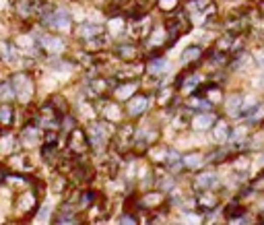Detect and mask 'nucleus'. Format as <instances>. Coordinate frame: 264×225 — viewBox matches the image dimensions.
<instances>
[{
  "label": "nucleus",
  "instance_id": "1",
  "mask_svg": "<svg viewBox=\"0 0 264 225\" xmlns=\"http://www.w3.org/2000/svg\"><path fill=\"white\" fill-rule=\"evenodd\" d=\"M40 17H42L44 27H48L52 31H69L73 25L71 15L66 9H48V5H46L40 11Z\"/></svg>",
  "mask_w": 264,
  "mask_h": 225
},
{
  "label": "nucleus",
  "instance_id": "2",
  "mask_svg": "<svg viewBox=\"0 0 264 225\" xmlns=\"http://www.w3.org/2000/svg\"><path fill=\"white\" fill-rule=\"evenodd\" d=\"M11 85H13V91H15V100L19 104L27 106V104L33 102V98H36V83H33V79L27 73L13 75L11 77Z\"/></svg>",
  "mask_w": 264,
  "mask_h": 225
},
{
  "label": "nucleus",
  "instance_id": "3",
  "mask_svg": "<svg viewBox=\"0 0 264 225\" xmlns=\"http://www.w3.org/2000/svg\"><path fill=\"white\" fill-rule=\"evenodd\" d=\"M112 122H93V124H89L87 126V139H89V145L93 147V149H106L108 147V143L112 141V135H114V131H112Z\"/></svg>",
  "mask_w": 264,
  "mask_h": 225
},
{
  "label": "nucleus",
  "instance_id": "4",
  "mask_svg": "<svg viewBox=\"0 0 264 225\" xmlns=\"http://www.w3.org/2000/svg\"><path fill=\"white\" fill-rule=\"evenodd\" d=\"M135 126L132 124H120L112 135V151L118 155H126L132 151V141H135Z\"/></svg>",
  "mask_w": 264,
  "mask_h": 225
},
{
  "label": "nucleus",
  "instance_id": "5",
  "mask_svg": "<svg viewBox=\"0 0 264 225\" xmlns=\"http://www.w3.org/2000/svg\"><path fill=\"white\" fill-rule=\"evenodd\" d=\"M188 29H190V21H188V15L182 11H172L168 19H165V31H168L170 42H176Z\"/></svg>",
  "mask_w": 264,
  "mask_h": 225
},
{
  "label": "nucleus",
  "instance_id": "6",
  "mask_svg": "<svg viewBox=\"0 0 264 225\" xmlns=\"http://www.w3.org/2000/svg\"><path fill=\"white\" fill-rule=\"evenodd\" d=\"M91 149L89 145V139H87V133L83 131V128L75 126L73 131L69 133V141H66V151L73 153V155H85L87 151Z\"/></svg>",
  "mask_w": 264,
  "mask_h": 225
},
{
  "label": "nucleus",
  "instance_id": "7",
  "mask_svg": "<svg viewBox=\"0 0 264 225\" xmlns=\"http://www.w3.org/2000/svg\"><path fill=\"white\" fill-rule=\"evenodd\" d=\"M151 19L149 15H141V17H135V19H130L128 23V36L139 42V40H145L149 36V31H151Z\"/></svg>",
  "mask_w": 264,
  "mask_h": 225
},
{
  "label": "nucleus",
  "instance_id": "8",
  "mask_svg": "<svg viewBox=\"0 0 264 225\" xmlns=\"http://www.w3.org/2000/svg\"><path fill=\"white\" fill-rule=\"evenodd\" d=\"M149 106H151V95H147V93H137V95H132V98L128 100L126 112H128L130 118H141L143 114H147Z\"/></svg>",
  "mask_w": 264,
  "mask_h": 225
},
{
  "label": "nucleus",
  "instance_id": "9",
  "mask_svg": "<svg viewBox=\"0 0 264 225\" xmlns=\"http://www.w3.org/2000/svg\"><path fill=\"white\" fill-rule=\"evenodd\" d=\"M38 195H40V192H36V195H33V190H23V192H19V195H17V201H15V207H17L21 213H27V215L36 213Z\"/></svg>",
  "mask_w": 264,
  "mask_h": 225
},
{
  "label": "nucleus",
  "instance_id": "10",
  "mask_svg": "<svg viewBox=\"0 0 264 225\" xmlns=\"http://www.w3.org/2000/svg\"><path fill=\"white\" fill-rule=\"evenodd\" d=\"M7 166H9L13 172H17V174L33 172V162L29 159V155H27V153H19V151H15L13 155H9Z\"/></svg>",
  "mask_w": 264,
  "mask_h": 225
},
{
  "label": "nucleus",
  "instance_id": "11",
  "mask_svg": "<svg viewBox=\"0 0 264 225\" xmlns=\"http://www.w3.org/2000/svg\"><path fill=\"white\" fill-rule=\"evenodd\" d=\"M141 73H143V64L139 60H135V62H124L122 67L114 73V77L118 81H132V79H137Z\"/></svg>",
  "mask_w": 264,
  "mask_h": 225
},
{
  "label": "nucleus",
  "instance_id": "12",
  "mask_svg": "<svg viewBox=\"0 0 264 225\" xmlns=\"http://www.w3.org/2000/svg\"><path fill=\"white\" fill-rule=\"evenodd\" d=\"M114 56L122 62H135L141 60V50L137 48V44H118L114 48Z\"/></svg>",
  "mask_w": 264,
  "mask_h": 225
},
{
  "label": "nucleus",
  "instance_id": "13",
  "mask_svg": "<svg viewBox=\"0 0 264 225\" xmlns=\"http://www.w3.org/2000/svg\"><path fill=\"white\" fill-rule=\"evenodd\" d=\"M40 139H42V128L36 122L23 126L19 133V143H23V145H38Z\"/></svg>",
  "mask_w": 264,
  "mask_h": 225
},
{
  "label": "nucleus",
  "instance_id": "14",
  "mask_svg": "<svg viewBox=\"0 0 264 225\" xmlns=\"http://www.w3.org/2000/svg\"><path fill=\"white\" fill-rule=\"evenodd\" d=\"M15 151H19V137H15L9 131L0 133V157H9Z\"/></svg>",
  "mask_w": 264,
  "mask_h": 225
},
{
  "label": "nucleus",
  "instance_id": "15",
  "mask_svg": "<svg viewBox=\"0 0 264 225\" xmlns=\"http://www.w3.org/2000/svg\"><path fill=\"white\" fill-rule=\"evenodd\" d=\"M102 34H106V31H104L102 25H97V23H81L77 27V38L83 40V42H89V40H93L97 36H102Z\"/></svg>",
  "mask_w": 264,
  "mask_h": 225
},
{
  "label": "nucleus",
  "instance_id": "16",
  "mask_svg": "<svg viewBox=\"0 0 264 225\" xmlns=\"http://www.w3.org/2000/svg\"><path fill=\"white\" fill-rule=\"evenodd\" d=\"M36 40H38L40 48L46 50L48 54H62L64 52V44L54 36H42V38H36Z\"/></svg>",
  "mask_w": 264,
  "mask_h": 225
},
{
  "label": "nucleus",
  "instance_id": "17",
  "mask_svg": "<svg viewBox=\"0 0 264 225\" xmlns=\"http://www.w3.org/2000/svg\"><path fill=\"white\" fill-rule=\"evenodd\" d=\"M137 89H139V83L137 81H126V83H122V85H116L114 89H112V93L116 95L118 100H130L132 95L137 93Z\"/></svg>",
  "mask_w": 264,
  "mask_h": 225
},
{
  "label": "nucleus",
  "instance_id": "18",
  "mask_svg": "<svg viewBox=\"0 0 264 225\" xmlns=\"http://www.w3.org/2000/svg\"><path fill=\"white\" fill-rule=\"evenodd\" d=\"M163 201H165V199H163L161 192H147L145 197L139 199V211H141V209H157Z\"/></svg>",
  "mask_w": 264,
  "mask_h": 225
},
{
  "label": "nucleus",
  "instance_id": "19",
  "mask_svg": "<svg viewBox=\"0 0 264 225\" xmlns=\"http://www.w3.org/2000/svg\"><path fill=\"white\" fill-rule=\"evenodd\" d=\"M165 38H168V31H165V27H155L149 31V36L145 38L147 40V46L149 48H161Z\"/></svg>",
  "mask_w": 264,
  "mask_h": 225
},
{
  "label": "nucleus",
  "instance_id": "20",
  "mask_svg": "<svg viewBox=\"0 0 264 225\" xmlns=\"http://www.w3.org/2000/svg\"><path fill=\"white\" fill-rule=\"evenodd\" d=\"M99 102V100H97ZM99 104H102V116H104V120L106 122H116V120H120V112H118V106L116 104H112V102H106L104 98H102V102H99Z\"/></svg>",
  "mask_w": 264,
  "mask_h": 225
},
{
  "label": "nucleus",
  "instance_id": "21",
  "mask_svg": "<svg viewBox=\"0 0 264 225\" xmlns=\"http://www.w3.org/2000/svg\"><path fill=\"white\" fill-rule=\"evenodd\" d=\"M0 60H5V62H17V60H19L17 46L11 44V42H0Z\"/></svg>",
  "mask_w": 264,
  "mask_h": 225
},
{
  "label": "nucleus",
  "instance_id": "22",
  "mask_svg": "<svg viewBox=\"0 0 264 225\" xmlns=\"http://www.w3.org/2000/svg\"><path fill=\"white\" fill-rule=\"evenodd\" d=\"M15 122V108L7 102V104H0V126L3 128H11Z\"/></svg>",
  "mask_w": 264,
  "mask_h": 225
},
{
  "label": "nucleus",
  "instance_id": "23",
  "mask_svg": "<svg viewBox=\"0 0 264 225\" xmlns=\"http://www.w3.org/2000/svg\"><path fill=\"white\" fill-rule=\"evenodd\" d=\"M168 60L165 58H153V60H149V64H147V71H149V75L151 77H159V75H163L165 71H168Z\"/></svg>",
  "mask_w": 264,
  "mask_h": 225
},
{
  "label": "nucleus",
  "instance_id": "24",
  "mask_svg": "<svg viewBox=\"0 0 264 225\" xmlns=\"http://www.w3.org/2000/svg\"><path fill=\"white\" fill-rule=\"evenodd\" d=\"M217 186V176L215 174H201L196 178V188L203 190V192H209Z\"/></svg>",
  "mask_w": 264,
  "mask_h": 225
},
{
  "label": "nucleus",
  "instance_id": "25",
  "mask_svg": "<svg viewBox=\"0 0 264 225\" xmlns=\"http://www.w3.org/2000/svg\"><path fill=\"white\" fill-rule=\"evenodd\" d=\"M213 124H215V116L213 114H198L192 120V126L196 128V131H207V128H211Z\"/></svg>",
  "mask_w": 264,
  "mask_h": 225
},
{
  "label": "nucleus",
  "instance_id": "26",
  "mask_svg": "<svg viewBox=\"0 0 264 225\" xmlns=\"http://www.w3.org/2000/svg\"><path fill=\"white\" fill-rule=\"evenodd\" d=\"M201 56H203V50H201V48H198V46H188V48L182 52V62H184V64H192V62H196Z\"/></svg>",
  "mask_w": 264,
  "mask_h": 225
},
{
  "label": "nucleus",
  "instance_id": "27",
  "mask_svg": "<svg viewBox=\"0 0 264 225\" xmlns=\"http://www.w3.org/2000/svg\"><path fill=\"white\" fill-rule=\"evenodd\" d=\"M13 100H15V91H13L11 81L0 83V104H7V102H13Z\"/></svg>",
  "mask_w": 264,
  "mask_h": 225
},
{
  "label": "nucleus",
  "instance_id": "28",
  "mask_svg": "<svg viewBox=\"0 0 264 225\" xmlns=\"http://www.w3.org/2000/svg\"><path fill=\"white\" fill-rule=\"evenodd\" d=\"M50 104L58 110L60 116H66V114H69V102H66V100L62 98V95H54V98L50 100Z\"/></svg>",
  "mask_w": 264,
  "mask_h": 225
},
{
  "label": "nucleus",
  "instance_id": "29",
  "mask_svg": "<svg viewBox=\"0 0 264 225\" xmlns=\"http://www.w3.org/2000/svg\"><path fill=\"white\" fill-rule=\"evenodd\" d=\"M213 135H215V141H217V143H225V141H227V137H229V128H227V124H223V122H221V124H217Z\"/></svg>",
  "mask_w": 264,
  "mask_h": 225
},
{
  "label": "nucleus",
  "instance_id": "30",
  "mask_svg": "<svg viewBox=\"0 0 264 225\" xmlns=\"http://www.w3.org/2000/svg\"><path fill=\"white\" fill-rule=\"evenodd\" d=\"M182 164H184L186 168H198V166L203 164V159H201V155L192 153V155H188V157H184V159H182Z\"/></svg>",
  "mask_w": 264,
  "mask_h": 225
},
{
  "label": "nucleus",
  "instance_id": "31",
  "mask_svg": "<svg viewBox=\"0 0 264 225\" xmlns=\"http://www.w3.org/2000/svg\"><path fill=\"white\" fill-rule=\"evenodd\" d=\"M157 5H159V9H161V11H165V13H172V11H176V9H178V0H157Z\"/></svg>",
  "mask_w": 264,
  "mask_h": 225
},
{
  "label": "nucleus",
  "instance_id": "32",
  "mask_svg": "<svg viewBox=\"0 0 264 225\" xmlns=\"http://www.w3.org/2000/svg\"><path fill=\"white\" fill-rule=\"evenodd\" d=\"M240 106H242V98H240V95H234V98L227 100V110L229 112L236 114V110H240Z\"/></svg>",
  "mask_w": 264,
  "mask_h": 225
},
{
  "label": "nucleus",
  "instance_id": "33",
  "mask_svg": "<svg viewBox=\"0 0 264 225\" xmlns=\"http://www.w3.org/2000/svg\"><path fill=\"white\" fill-rule=\"evenodd\" d=\"M155 3H157V0H135V5H137L141 11H145V13H149V9H151Z\"/></svg>",
  "mask_w": 264,
  "mask_h": 225
},
{
  "label": "nucleus",
  "instance_id": "34",
  "mask_svg": "<svg viewBox=\"0 0 264 225\" xmlns=\"http://www.w3.org/2000/svg\"><path fill=\"white\" fill-rule=\"evenodd\" d=\"M198 201H201V205H203V207H213V205H215V199H213V197H207V195H205V197H201Z\"/></svg>",
  "mask_w": 264,
  "mask_h": 225
},
{
  "label": "nucleus",
  "instance_id": "35",
  "mask_svg": "<svg viewBox=\"0 0 264 225\" xmlns=\"http://www.w3.org/2000/svg\"><path fill=\"white\" fill-rule=\"evenodd\" d=\"M229 42H231V36H225V38L219 42V50H227V48H229Z\"/></svg>",
  "mask_w": 264,
  "mask_h": 225
},
{
  "label": "nucleus",
  "instance_id": "36",
  "mask_svg": "<svg viewBox=\"0 0 264 225\" xmlns=\"http://www.w3.org/2000/svg\"><path fill=\"white\" fill-rule=\"evenodd\" d=\"M130 3H135V0H114V5H116V9H124V7H128Z\"/></svg>",
  "mask_w": 264,
  "mask_h": 225
},
{
  "label": "nucleus",
  "instance_id": "37",
  "mask_svg": "<svg viewBox=\"0 0 264 225\" xmlns=\"http://www.w3.org/2000/svg\"><path fill=\"white\" fill-rule=\"evenodd\" d=\"M120 221H122V223H135L137 217H135V215H124V217H120Z\"/></svg>",
  "mask_w": 264,
  "mask_h": 225
},
{
  "label": "nucleus",
  "instance_id": "38",
  "mask_svg": "<svg viewBox=\"0 0 264 225\" xmlns=\"http://www.w3.org/2000/svg\"><path fill=\"white\" fill-rule=\"evenodd\" d=\"M260 67H264V56H262V58H260Z\"/></svg>",
  "mask_w": 264,
  "mask_h": 225
}]
</instances>
